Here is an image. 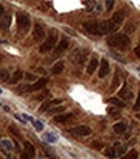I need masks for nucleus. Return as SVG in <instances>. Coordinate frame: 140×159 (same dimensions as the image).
I'll use <instances>...</instances> for the list:
<instances>
[{"instance_id": "1", "label": "nucleus", "mask_w": 140, "mask_h": 159, "mask_svg": "<svg viewBox=\"0 0 140 159\" xmlns=\"http://www.w3.org/2000/svg\"><path fill=\"white\" fill-rule=\"evenodd\" d=\"M119 25L121 23H118L111 18L109 21H101V22H99V21L84 22L83 28L88 34H92V35H106V34L114 33L119 28Z\"/></svg>"}, {"instance_id": "2", "label": "nucleus", "mask_w": 140, "mask_h": 159, "mask_svg": "<svg viewBox=\"0 0 140 159\" xmlns=\"http://www.w3.org/2000/svg\"><path fill=\"white\" fill-rule=\"evenodd\" d=\"M131 41L130 38L126 35V34H114V35H110L108 39H106V44L113 48H118V50H124L130 46Z\"/></svg>"}, {"instance_id": "3", "label": "nucleus", "mask_w": 140, "mask_h": 159, "mask_svg": "<svg viewBox=\"0 0 140 159\" xmlns=\"http://www.w3.org/2000/svg\"><path fill=\"white\" fill-rule=\"evenodd\" d=\"M16 21H17V28H18V30H20V33L21 34L27 33L31 26V20H30V17H29V14H26V13H23V12H17V14H16Z\"/></svg>"}, {"instance_id": "4", "label": "nucleus", "mask_w": 140, "mask_h": 159, "mask_svg": "<svg viewBox=\"0 0 140 159\" xmlns=\"http://www.w3.org/2000/svg\"><path fill=\"white\" fill-rule=\"evenodd\" d=\"M57 38H58V34H57L56 31L51 33L48 35V38H47L46 41L40 44V47H39V51H40L41 54H46V52H49L51 50H53L54 44H56V42H57Z\"/></svg>"}, {"instance_id": "5", "label": "nucleus", "mask_w": 140, "mask_h": 159, "mask_svg": "<svg viewBox=\"0 0 140 159\" xmlns=\"http://www.w3.org/2000/svg\"><path fill=\"white\" fill-rule=\"evenodd\" d=\"M87 55H88L87 50H84V48H77L71 54L70 59H71V61L74 63V64L80 65V64H83V63H84L86 59H87Z\"/></svg>"}, {"instance_id": "6", "label": "nucleus", "mask_w": 140, "mask_h": 159, "mask_svg": "<svg viewBox=\"0 0 140 159\" xmlns=\"http://www.w3.org/2000/svg\"><path fill=\"white\" fill-rule=\"evenodd\" d=\"M67 132L74 136H88L92 133V129H91L90 127H87V125H79V127L70 128Z\"/></svg>"}, {"instance_id": "7", "label": "nucleus", "mask_w": 140, "mask_h": 159, "mask_svg": "<svg viewBox=\"0 0 140 159\" xmlns=\"http://www.w3.org/2000/svg\"><path fill=\"white\" fill-rule=\"evenodd\" d=\"M33 38L35 42H39L41 39L46 38V33H44V29L41 28L39 23H35L34 25V31H33Z\"/></svg>"}, {"instance_id": "8", "label": "nucleus", "mask_w": 140, "mask_h": 159, "mask_svg": "<svg viewBox=\"0 0 140 159\" xmlns=\"http://www.w3.org/2000/svg\"><path fill=\"white\" fill-rule=\"evenodd\" d=\"M23 147H25V154L22 155V158H34L35 156V147L33 146V143H30L29 141L23 142Z\"/></svg>"}, {"instance_id": "9", "label": "nucleus", "mask_w": 140, "mask_h": 159, "mask_svg": "<svg viewBox=\"0 0 140 159\" xmlns=\"http://www.w3.org/2000/svg\"><path fill=\"white\" fill-rule=\"evenodd\" d=\"M110 70V67H109V63L106 59H101V63H100V70H99V77L100 78H104L106 74L109 73Z\"/></svg>"}, {"instance_id": "10", "label": "nucleus", "mask_w": 140, "mask_h": 159, "mask_svg": "<svg viewBox=\"0 0 140 159\" xmlns=\"http://www.w3.org/2000/svg\"><path fill=\"white\" fill-rule=\"evenodd\" d=\"M69 47V39L67 38H64L61 39V42L58 43V46L56 47V50H54V56H60L61 54H64V51Z\"/></svg>"}, {"instance_id": "11", "label": "nucleus", "mask_w": 140, "mask_h": 159, "mask_svg": "<svg viewBox=\"0 0 140 159\" xmlns=\"http://www.w3.org/2000/svg\"><path fill=\"white\" fill-rule=\"evenodd\" d=\"M61 102H62L61 99H54V100H44L43 104L40 106V108H39V112H46L47 109L52 106V104H60Z\"/></svg>"}, {"instance_id": "12", "label": "nucleus", "mask_w": 140, "mask_h": 159, "mask_svg": "<svg viewBox=\"0 0 140 159\" xmlns=\"http://www.w3.org/2000/svg\"><path fill=\"white\" fill-rule=\"evenodd\" d=\"M73 117V114H64V115H57V116L53 117L54 123H58V124H64V123L69 121Z\"/></svg>"}, {"instance_id": "13", "label": "nucleus", "mask_w": 140, "mask_h": 159, "mask_svg": "<svg viewBox=\"0 0 140 159\" xmlns=\"http://www.w3.org/2000/svg\"><path fill=\"white\" fill-rule=\"evenodd\" d=\"M10 25V14H4L3 13L1 16H0V28L1 29H8Z\"/></svg>"}, {"instance_id": "14", "label": "nucleus", "mask_w": 140, "mask_h": 159, "mask_svg": "<svg viewBox=\"0 0 140 159\" xmlns=\"http://www.w3.org/2000/svg\"><path fill=\"white\" fill-rule=\"evenodd\" d=\"M119 96H121L122 99H124V100H128V99H131L132 98V93L127 89V85L124 83L123 85V87L121 89V91H119Z\"/></svg>"}, {"instance_id": "15", "label": "nucleus", "mask_w": 140, "mask_h": 159, "mask_svg": "<svg viewBox=\"0 0 140 159\" xmlns=\"http://www.w3.org/2000/svg\"><path fill=\"white\" fill-rule=\"evenodd\" d=\"M97 67H99L97 59H95V57H93V59H91L90 63H88V65H87V73H88V74H92V73L97 69Z\"/></svg>"}, {"instance_id": "16", "label": "nucleus", "mask_w": 140, "mask_h": 159, "mask_svg": "<svg viewBox=\"0 0 140 159\" xmlns=\"http://www.w3.org/2000/svg\"><path fill=\"white\" fill-rule=\"evenodd\" d=\"M0 146H1V150L4 153H10L13 150V145L9 140H0Z\"/></svg>"}, {"instance_id": "17", "label": "nucleus", "mask_w": 140, "mask_h": 159, "mask_svg": "<svg viewBox=\"0 0 140 159\" xmlns=\"http://www.w3.org/2000/svg\"><path fill=\"white\" fill-rule=\"evenodd\" d=\"M84 5L87 7L88 10H93L96 8V10L101 12V4H97L95 0H87V1H84Z\"/></svg>"}, {"instance_id": "18", "label": "nucleus", "mask_w": 140, "mask_h": 159, "mask_svg": "<svg viewBox=\"0 0 140 159\" xmlns=\"http://www.w3.org/2000/svg\"><path fill=\"white\" fill-rule=\"evenodd\" d=\"M22 78H23L22 70H16V72L13 73L12 78H9V81H8V82H9V83H17L18 81H21Z\"/></svg>"}, {"instance_id": "19", "label": "nucleus", "mask_w": 140, "mask_h": 159, "mask_svg": "<svg viewBox=\"0 0 140 159\" xmlns=\"http://www.w3.org/2000/svg\"><path fill=\"white\" fill-rule=\"evenodd\" d=\"M127 129V125L126 123H117V124L113 125V130L116 133H118V134H121V133H124Z\"/></svg>"}, {"instance_id": "20", "label": "nucleus", "mask_w": 140, "mask_h": 159, "mask_svg": "<svg viewBox=\"0 0 140 159\" xmlns=\"http://www.w3.org/2000/svg\"><path fill=\"white\" fill-rule=\"evenodd\" d=\"M64 68H65L64 63L60 61V63H57V64L53 65V68H52V73H53V74H60V73H62Z\"/></svg>"}, {"instance_id": "21", "label": "nucleus", "mask_w": 140, "mask_h": 159, "mask_svg": "<svg viewBox=\"0 0 140 159\" xmlns=\"http://www.w3.org/2000/svg\"><path fill=\"white\" fill-rule=\"evenodd\" d=\"M114 151H116V155L117 156H119V155H122V154H124V151H126V146H121V143L119 142H117V143H114Z\"/></svg>"}, {"instance_id": "22", "label": "nucleus", "mask_w": 140, "mask_h": 159, "mask_svg": "<svg viewBox=\"0 0 140 159\" xmlns=\"http://www.w3.org/2000/svg\"><path fill=\"white\" fill-rule=\"evenodd\" d=\"M111 18H113L114 21H117L118 23H122L123 22V20H124V13L123 12H117V13H114Z\"/></svg>"}, {"instance_id": "23", "label": "nucleus", "mask_w": 140, "mask_h": 159, "mask_svg": "<svg viewBox=\"0 0 140 159\" xmlns=\"http://www.w3.org/2000/svg\"><path fill=\"white\" fill-rule=\"evenodd\" d=\"M108 102L110 104H114V106H118V107H124V106H126L123 102H121L119 99H117V98H109Z\"/></svg>"}, {"instance_id": "24", "label": "nucleus", "mask_w": 140, "mask_h": 159, "mask_svg": "<svg viewBox=\"0 0 140 159\" xmlns=\"http://www.w3.org/2000/svg\"><path fill=\"white\" fill-rule=\"evenodd\" d=\"M119 85V72L117 70L116 74H114V78H113V85H111V89H117Z\"/></svg>"}, {"instance_id": "25", "label": "nucleus", "mask_w": 140, "mask_h": 159, "mask_svg": "<svg viewBox=\"0 0 140 159\" xmlns=\"http://www.w3.org/2000/svg\"><path fill=\"white\" fill-rule=\"evenodd\" d=\"M0 78H1L3 81H9V72L8 70H0Z\"/></svg>"}, {"instance_id": "26", "label": "nucleus", "mask_w": 140, "mask_h": 159, "mask_svg": "<svg viewBox=\"0 0 140 159\" xmlns=\"http://www.w3.org/2000/svg\"><path fill=\"white\" fill-rule=\"evenodd\" d=\"M46 140L48 141V142H56L57 137L53 134V133H46Z\"/></svg>"}, {"instance_id": "27", "label": "nucleus", "mask_w": 140, "mask_h": 159, "mask_svg": "<svg viewBox=\"0 0 140 159\" xmlns=\"http://www.w3.org/2000/svg\"><path fill=\"white\" fill-rule=\"evenodd\" d=\"M33 125L35 127V129L38 130V132H40V130H43V124H41L39 120H33Z\"/></svg>"}, {"instance_id": "28", "label": "nucleus", "mask_w": 140, "mask_h": 159, "mask_svg": "<svg viewBox=\"0 0 140 159\" xmlns=\"http://www.w3.org/2000/svg\"><path fill=\"white\" fill-rule=\"evenodd\" d=\"M105 155L108 156V158H116V151H114V147H110V149H108V150L105 151Z\"/></svg>"}, {"instance_id": "29", "label": "nucleus", "mask_w": 140, "mask_h": 159, "mask_svg": "<svg viewBox=\"0 0 140 159\" xmlns=\"http://www.w3.org/2000/svg\"><path fill=\"white\" fill-rule=\"evenodd\" d=\"M124 159H135V158H137V151L136 150H131L128 153V155H126V156H123Z\"/></svg>"}, {"instance_id": "30", "label": "nucleus", "mask_w": 140, "mask_h": 159, "mask_svg": "<svg viewBox=\"0 0 140 159\" xmlns=\"http://www.w3.org/2000/svg\"><path fill=\"white\" fill-rule=\"evenodd\" d=\"M140 109V91H139V95H137V99L134 104V111H139Z\"/></svg>"}, {"instance_id": "31", "label": "nucleus", "mask_w": 140, "mask_h": 159, "mask_svg": "<svg viewBox=\"0 0 140 159\" xmlns=\"http://www.w3.org/2000/svg\"><path fill=\"white\" fill-rule=\"evenodd\" d=\"M9 130H10V132H12V133H13V134H14V136H16V137H18V138H20V137H21L20 132H18V129H16V127H13V125H10V127H9Z\"/></svg>"}, {"instance_id": "32", "label": "nucleus", "mask_w": 140, "mask_h": 159, "mask_svg": "<svg viewBox=\"0 0 140 159\" xmlns=\"http://www.w3.org/2000/svg\"><path fill=\"white\" fill-rule=\"evenodd\" d=\"M65 107L61 106V107H57V108H53V109H49L48 114H56V112H60V111H64Z\"/></svg>"}, {"instance_id": "33", "label": "nucleus", "mask_w": 140, "mask_h": 159, "mask_svg": "<svg viewBox=\"0 0 140 159\" xmlns=\"http://www.w3.org/2000/svg\"><path fill=\"white\" fill-rule=\"evenodd\" d=\"M114 1H116V0H106V9L110 10L114 5Z\"/></svg>"}, {"instance_id": "34", "label": "nucleus", "mask_w": 140, "mask_h": 159, "mask_svg": "<svg viewBox=\"0 0 140 159\" xmlns=\"http://www.w3.org/2000/svg\"><path fill=\"white\" fill-rule=\"evenodd\" d=\"M134 51H135V55H136L137 57H140V44H139V46L136 47V48L134 50Z\"/></svg>"}, {"instance_id": "35", "label": "nucleus", "mask_w": 140, "mask_h": 159, "mask_svg": "<svg viewBox=\"0 0 140 159\" xmlns=\"http://www.w3.org/2000/svg\"><path fill=\"white\" fill-rule=\"evenodd\" d=\"M14 117H16V119H17V120H20V121L22 123V124H26L25 119H22V117H21V116H18V115H14Z\"/></svg>"}, {"instance_id": "36", "label": "nucleus", "mask_w": 140, "mask_h": 159, "mask_svg": "<svg viewBox=\"0 0 140 159\" xmlns=\"http://www.w3.org/2000/svg\"><path fill=\"white\" fill-rule=\"evenodd\" d=\"M23 119H26V120H30V121H33V117L31 116H29V115H23Z\"/></svg>"}, {"instance_id": "37", "label": "nucleus", "mask_w": 140, "mask_h": 159, "mask_svg": "<svg viewBox=\"0 0 140 159\" xmlns=\"http://www.w3.org/2000/svg\"><path fill=\"white\" fill-rule=\"evenodd\" d=\"M93 147H96V149H101V147H103V145H101V143H100V145H96V142H93Z\"/></svg>"}, {"instance_id": "38", "label": "nucleus", "mask_w": 140, "mask_h": 159, "mask_svg": "<svg viewBox=\"0 0 140 159\" xmlns=\"http://www.w3.org/2000/svg\"><path fill=\"white\" fill-rule=\"evenodd\" d=\"M26 78H30V80H35V76H33V74H26Z\"/></svg>"}, {"instance_id": "39", "label": "nucleus", "mask_w": 140, "mask_h": 159, "mask_svg": "<svg viewBox=\"0 0 140 159\" xmlns=\"http://www.w3.org/2000/svg\"><path fill=\"white\" fill-rule=\"evenodd\" d=\"M3 13H4V7H3V5L0 4V16H1Z\"/></svg>"}, {"instance_id": "40", "label": "nucleus", "mask_w": 140, "mask_h": 159, "mask_svg": "<svg viewBox=\"0 0 140 159\" xmlns=\"http://www.w3.org/2000/svg\"><path fill=\"white\" fill-rule=\"evenodd\" d=\"M3 108H4L7 112H9V111H10V108H9V107H8V106H3Z\"/></svg>"}, {"instance_id": "41", "label": "nucleus", "mask_w": 140, "mask_h": 159, "mask_svg": "<svg viewBox=\"0 0 140 159\" xmlns=\"http://www.w3.org/2000/svg\"><path fill=\"white\" fill-rule=\"evenodd\" d=\"M0 94H3V90H1V87H0Z\"/></svg>"}, {"instance_id": "42", "label": "nucleus", "mask_w": 140, "mask_h": 159, "mask_svg": "<svg viewBox=\"0 0 140 159\" xmlns=\"http://www.w3.org/2000/svg\"><path fill=\"white\" fill-rule=\"evenodd\" d=\"M0 43H5V42L4 41H0Z\"/></svg>"}, {"instance_id": "43", "label": "nucleus", "mask_w": 140, "mask_h": 159, "mask_svg": "<svg viewBox=\"0 0 140 159\" xmlns=\"http://www.w3.org/2000/svg\"><path fill=\"white\" fill-rule=\"evenodd\" d=\"M137 117H139V119H140V115H139V116H137Z\"/></svg>"}]
</instances>
